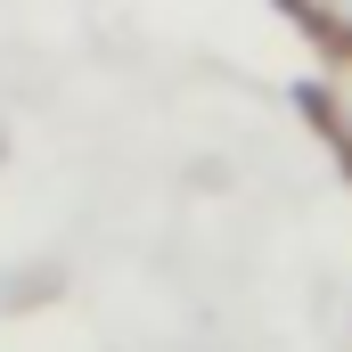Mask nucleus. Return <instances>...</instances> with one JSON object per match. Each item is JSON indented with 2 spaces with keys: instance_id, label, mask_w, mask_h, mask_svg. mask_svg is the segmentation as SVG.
I'll return each mask as SVG.
<instances>
[{
  "instance_id": "f257e3e1",
  "label": "nucleus",
  "mask_w": 352,
  "mask_h": 352,
  "mask_svg": "<svg viewBox=\"0 0 352 352\" xmlns=\"http://www.w3.org/2000/svg\"><path fill=\"white\" fill-rule=\"evenodd\" d=\"M336 123H344V148H352V74H344V90H336Z\"/></svg>"
},
{
  "instance_id": "f03ea898",
  "label": "nucleus",
  "mask_w": 352,
  "mask_h": 352,
  "mask_svg": "<svg viewBox=\"0 0 352 352\" xmlns=\"http://www.w3.org/2000/svg\"><path fill=\"white\" fill-rule=\"evenodd\" d=\"M328 8H336V16H344V25H352V0H328Z\"/></svg>"
}]
</instances>
